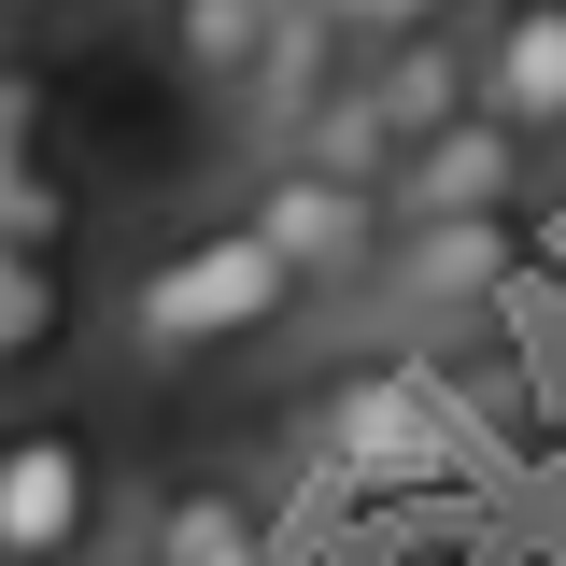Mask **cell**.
<instances>
[{
    "label": "cell",
    "instance_id": "6da1fadb",
    "mask_svg": "<svg viewBox=\"0 0 566 566\" xmlns=\"http://www.w3.org/2000/svg\"><path fill=\"white\" fill-rule=\"evenodd\" d=\"M297 312H312V283L283 270L270 227L227 199V212H199V227H156L128 270H114L99 340H114V368H128V382H199V368L270 354Z\"/></svg>",
    "mask_w": 566,
    "mask_h": 566
},
{
    "label": "cell",
    "instance_id": "7a4b0ae2",
    "mask_svg": "<svg viewBox=\"0 0 566 566\" xmlns=\"http://www.w3.org/2000/svg\"><path fill=\"white\" fill-rule=\"evenodd\" d=\"M283 439H297L326 482H424V468H453V453H468V411H453L439 354L368 340V354H340V368L283 411Z\"/></svg>",
    "mask_w": 566,
    "mask_h": 566
},
{
    "label": "cell",
    "instance_id": "3957f363",
    "mask_svg": "<svg viewBox=\"0 0 566 566\" xmlns=\"http://www.w3.org/2000/svg\"><path fill=\"white\" fill-rule=\"evenodd\" d=\"M114 553V439L85 411H0V566Z\"/></svg>",
    "mask_w": 566,
    "mask_h": 566
},
{
    "label": "cell",
    "instance_id": "277c9868",
    "mask_svg": "<svg viewBox=\"0 0 566 566\" xmlns=\"http://www.w3.org/2000/svg\"><path fill=\"white\" fill-rule=\"evenodd\" d=\"M241 212L270 227V255L312 283V297H368L382 255H397V185H368V170L312 156V142L255 156V170H241Z\"/></svg>",
    "mask_w": 566,
    "mask_h": 566
},
{
    "label": "cell",
    "instance_id": "5b68a950",
    "mask_svg": "<svg viewBox=\"0 0 566 566\" xmlns=\"http://www.w3.org/2000/svg\"><path fill=\"white\" fill-rule=\"evenodd\" d=\"M510 283H524V212H397L382 255L397 326H510Z\"/></svg>",
    "mask_w": 566,
    "mask_h": 566
},
{
    "label": "cell",
    "instance_id": "8992f818",
    "mask_svg": "<svg viewBox=\"0 0 566 566\" xmlns=\"http://www.w3.org/2000/svg\"><path fill=\"white\" fill-rule=\"evenodd\" d=\"M354 14L340 0H283V29H270V57H255V85L227 99V128H241V156H283V142H312V114L354 85Z\"/></svg>",
    "mask_w": 566,
    "mask_h": 566
},
{
    "label": "cell",
    "instance_id": "52a82bcc",
    "mask_svg": "<svg viewBox=\"0 0 566 566\" xmlns=\"http://www.w3.org/2000/svg\"><path fill=\"white\" fill-rule=\"evenodd\" d=\"M354 99L382 114L397 170H411V142H439L453 114H482V43H468V29H411V43H368V57H354Z\"/></svg>",
    "mask_w": 566,
    "mask_h": 566
},
{
    "label": "cell",
    "instance_id": "ba28073f",
    "mask_svg": "<svg viewBox=\"0 0 566 566\" xmlns=\"http://www.w3.org/2000/svg\"><path fill=\"white\" fill-rule=\"evenodd\" d=\"M128 566H270V482L241 468H185L142 495V553Z\"/></svg>",
    "mask_w": 566,
    "mask_h": 566
},
{
    "label": "cell",
    "instance_id": "9c48e42d",
    "mask_svg": "<svg viewBox=\"0 0 566 566\" xmlns=\"http://www.w3.org/2000/svg\"><path fill=\"white\" fill-rule=\"evenodd\" d=\"M468 43H482V99L538 156H566V0H482Z\"/></svg>",
    "mask_w": 566,
    "mask_h": 566
},
{
    "label": "cell",
    "instance_id": "30bf717a",
    "mask_svg": "<svg viewBox=\"0 0 566 566\" xmlns=\"http://www.w3.org/2000/svg\"><path fill=\"white\" fill-rule=\"evenodd\" d=\"M524 170H538V142L510 128V114H453L439 142H411V170H397V212H510L524 199Z\"/></svg>",
    "mask_w": 566,
    "mask_h": 566
},
{
    "label": "cell",
    "instance_id": "8fae6325",
    "mask_svg": "<svg viewBox=\"0 0 566 566\" xmlns=\"http://www.w3.org/2000/svg\"><path fill=\"white\" fill-rule=\"evenodd\" d=\"M270 29H283V0H156L142 14V43H156V71L185 99H241L255 57H270Z\"/></svg>",
    "mask_w": 566,
    "mask_h": 566
},
{
    "label": "cell",
    "instance_id": "7c38bea8",
    "mask_svg": "<svg viewBox=\"0 0 566 566\" xmlns=\"http://www.w3.org/2000/svg\"><path fill=\"white\" fill-rule=\"evenodd\" d=\"M71 340H85L71 241H14V227H0V382H43Z\"/></svg>",
    "mask_w": 566,
    "mask_h": 566
},
{
    "label": "cell",
    "instance_id": "4fadbf2b",
    "mask_svg": "<svg viewBox=\"0 0 566 566\" xmlns=\"http://www.w3.org/2000/svg\"><path fill=\"white\" fill-rule=\"evenodd\" d=\"M0 227L14 241H71V170H57V142H43L29 71H0Z\"/></svg>",
    "mask_w": 566,
    "mask_h": 566
},
{
    "label": "cell",
    "instance_id": "5bb4252c",
    "mask_svg": "<svg viewBox=\"0 0 566 566\" xmlns=\"http://www.w3.org/2000/svg\"><path fill=\"white\" fill-rule=\"evenodd\" d=\"M354 14V43H411V29H468L482 0H340Z\"/></svg>",
    "mask_w": 566,
    "mask_h": 566
},
{
    "label": "cell",
    "instance_id": "9a60e30c",
    "mask_svg": "<svg viewBox=\"0 0 566 566\" xmlns=\"http://www.w3.org/2000/svg\"><path fill=\"white\" fill-rule=\"evenodd\" d=\"M29 14H57V0H0V29H29Z\"/></svg>",
    "mask_w": 566,
    "mask_h": 566
},
{
    "label": "cell",
    "instance_id": "2e32d148",
    "mask_svg": "<svg viewBox=\"0 0 566 566\" xmlns=\"http://www.w3.org/2000/svg\"><path fill=\"white\" fill-rule=\"evenodd\" d=\"M114 14H128V29H142V14H156V0H114Z\"/></svg>",
    "mask_w": 566,
    "mask_h": 566
}]
</instances>
